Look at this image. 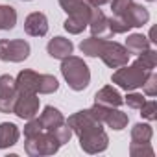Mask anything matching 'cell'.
I'll return each mask as SVG.
<instances>
[{
	"mask_svg": "<svg viewBox=\"0 0 157 157\" xmlns=\"http://www.w3.org/2000/svg\"><path fill=\"white\" fill-rule=\"evenodd\" d=\"M89 111H91V115H93L98 122L105 124L107 128H111V129H115V131L124 129V128L128 126V122H129V117H128L126 113L118 111V107H105V105L94 104Z\"/></svg>",
	"mask_w": 157,
	"mask_h": 157,
	"instance_id": "5b68a950",
	"label": "cell"
},
{
	"mask_svg": "<svg viewBox=\"0 0 157 157\" xmlns=\"http://www.w3.org/2000/svg\"><path fill=\"white\" fill-rule=\"evenodd\" d=\"M24 32L32 37H44L48 33V19L41 11H33L24 21Z\"/></svg>",
	"mask_w": 157,
	"mask_h": 157,
	"instance_id": "4fadbf2b",
	"label": "cell"
},
{
	"mask_svg": "<svg viewBox=\"0 0 157 157\" xmlns=\"http://www.w3.org/2000/svg\"><path fill=\"white\" fill-rule=\"evenodd\" d=\"M91 6L83 0V4L82 6H78L74 11L68 13L67 21L63 22V28L72 33V35H78V33H82L87 26H89V19H91Z\"/></svg>",
	"mask_w": 157,
	"mask_h": 157,
	"instance_id": "ba28073f",
	"label": "cell"
},
{
	"mask_svg": "<svg viewBox=\"0 0 157 157\" xmlns=\"http://www.w3.org/2000/svg\"><path fill=\"white\" fill-rule=\"evenodd\" d=\"M39 76L35 70H21L15 78V87L19 91V94H37V87H39Z\"/></svg>",
	"mask_w": 157,
	"mask_h": 157,
	"instance_id": "7c38bea8",
	"label": "cell"
},
{
	"mask_svg": "<svg viewBox=\"0 0 157 157\" xmlns=\"http://www.w3.org/2000/svg\"><path fill=\"white\" fill-rule=\"evenodd\" d=\"M85 2L91 6V8H102V6H105V4H109L111 0H85Z\"/></svg>",
	"mask_w": 157,
	"mask_h": 157,
	"instance_id": "d6a6232c",
	"label": "cell"
},
{
	"mask_svg": "<svg viewBox=\"0 0 157 157\" xmlns=\"http://www.w3.org/2000/svg\"><path fill=\"white\" fill-rule=\"evenodd\" d=\"M32 48L24 39H0V61L22 63L28 59Z\"/></svg>",
	"mask_w": 157,
	"mask_h": 157,
	"instance_id": "8992f818",
	"label": "cell"
},
{
	"mask_svg": "<svg viewBox=\"0 0 157 157\" xmlns=\"http://www.w3.org/2000/svg\"><path fill=\"white\" fill-rule=\"evenodd\" d=\"M146 2H155V0H146Z\"/></svg>",
	"mask_w": 157,
	"mask_h": 157,
	"instance_id": "836d02e7",
	"label": "cell"
},
{
	"mask_svg": "<svg viewBox=\"0 0 157 157\" xmlns=\"http://www.w3.org/2000/svg\"><path fill=\"white\" fill-rule=\"evenodd\" d=\"M117 19H120L122 22H126V24L131 26V28H142L144 24H148L150 13H148L146 8H142V6H139V4L133 2V4L129 6V10H128L122 17H117Z\"/></svg>",
	"mask_w": 157,
	"mask_h": 157,
	"instance_id": "5bb4252c",
	"label": "cell"
},
{
	"mask_svg": "<svg viewBox=\"0 0 157 157\" xmlns=\"http://www.w3.org/2000/svg\"><path fill=\"white\" fill-rule=\"evenodd\" d=\"M126 50L129 52V56L131 54H135V56H139L140 52H144V50H148L150 48V39L146 37V35H142V33H131L128 39H126Z\"/></svg>",
	"mask_w": 157,
	"mask_h": 157,
	"instance_id": "d6986e66",
	"label": "cell"
},
{
	"mask_svg": "<svg viewBox=\"0 0 157 157\" xmlns=\"http://www.w3.org/2000/svg\"><path fill=\"white\" fill-rule=\"evenodd\" d=\"M137 61H139L146 70H153V68H155V65H157V52H155V50H151V48H148V50H144V52H140V54H139Z\"/></svg>",
	"mask_w": 157,
	"mask_h": 157,
	"instance_id": "d4e9b609",
	"label": "cell"
},
{
	"mask_svg": "<svg viewBox=\"0 0 157 157\" xmlns=\"http://www.w3.org/2000/svg\"><path fill=\"white\" fill-rule=\"evenodd\" d=\"M153 148L150 146V142L146 144H129V155L131 157H153Z\"/></svg>",
	"mask_w": 157,
	"mask_h": 157,
	"instance_id": "484cf974",
	"label": "cell"
},
{
	"mask_svg": "<svg viewBox=\"0 0 157 157\" xmlns=\"http://www.w3.org/2000/svg\"><path fill=\"white\" fill-rule=\"evenodd\" d=\"M41 131H43V124L39 122V118H30L28 124L24 126V139L26 137H33V135H37Z\"/></svg>",
	"mask_w": 157,
	"mask_h": 157,
	"instance_id": "4dcf8cb0",
	"label": "cell"
},
{
	"mask_svg": "<svg viewBox=\"0 0 157 157\" xmlns=\"http://www.w3.org/2000/svg\"><path fill=\"white\" fill-rule=\"evenodd\" d=\"M61 148V144L56 140V137L43 129L41 133L33 135V137H26L24 139V151L30 157H43V155H54L57 153V150Z\"/></svg>",
	"mask_w": 157,
	"mask_h": 157,
	"instance_id": "3957f363",
	"label": "cell"
},
{
	"mask_svg": "<svg viewBox=\"0 0 157 157\" xmlns=\"http://www.w3.org/2000/svg\"><path fill=\"white\" fill-rule=\"evenodd\" d=\"M100 59H102L109 68H120V67L128 65V61H129V52L126 50L124 44L105 39L104 48H102V52H100Z\"/></svg>",
	"mask_w": 157,
	"mask_h": 157,
	"instance_id": "52a82bcc",
	"label": "cell"
},
{
	"mask_svg": "<svg viewBox=\"0 0 157 157\" xmlns=\"http://www.w3.org/2000/svg\"><path fill=\"white\" fill-rule=\"evenodd\" d=\"M39 105L41 100L37 94H19L13 105V113L22 120H30L35 118V115L39 113Z\"/></svg>",
	"mask_w": 157,
	"mask_h": 157,
	"instance_id": "30bf717a",
	"label": "cell"
},
{
	"mask_svg": "<svg viewBox=\"0 0 157 157\" xmlns=\"http://www.w3.org/2000/svg\"><path fill=\"white\" fill-rule=\"evenodd\" d=\"M102 126L104 124L91 126V128H87L85 131H82L78 135V139H80V148L85 153H102V151L107 150L109 137H107V133L104 131Z\"/></svg>",
	"mask_w": 157,
	"mask_h": 157,
	"instance_id": "277c9868",
	"label": "cell"
},
{
	"mask_svg": "<svg viewBox=\"0 0 157 157\" xmlns=\"http://www.w3.org/2000/svg\"><path fill=\"white\" fill-rule=\"evenodd\" d=\"M142 89H144V94H148V96H155L157 94V74L153 70L148 74V78L144 80Z\"/></svg>",
	"mask_w": 157,
	"mask_h": 157,
	"instance_id": "83f0119b",
	"label": "cell"
},
{
	"mask_svg": "<svg viewBox=\"0 0 157 157\" xmlns=\"http://www.w3.org/2000/svg\"><path fill=\"white\" fill-rule=\"evenodd\" d=\"M50 133L56 137V140L63 146V144H67V142H70V139H72V129L68 128V124H67V120L63 122V124H59V126H56L54 129H50Z\"/></svg>",
	"mask_w": 157,
	"mask_h": 157,
	"instance_id": "cb8c5ba5",
	"label": "cell"
},
{
	"mask_svg": "<svg viewBox=\"0 0 157 157\" xmlns=\"http://www.w3.org/2000/svg\"><path fill=\"white\" fill-rule=\"evenodd\" d=\"M61 74L65 82L68 83V87L76 93L87 89L91 83V70L87 63L78 56H68L61 59Z\"/></svg>",
	"mask_w": 157,
	"mask_h": 157,
	"instance_id": "6da1fadb",
	"label": "cell"
},
{
	"mask_svg": "<svg viewBox=\"0 0 157 157\" xmlns=\"http://www.w3.org/2000/svg\"><path fill=\"white\" fill-rule=\"evenodd\" d=\"M82 4H83V0H59V6H61L63 11H67V15L70 11H74L78 6H82Z\"/></svg>",
	"mask_w": 157,
	"mask_h": 157,
	"instance_id": "1f68e13d",
	"label": "cell"
},
{
	"mask_svg": "<svg viewBox=\"0 0 157 157\" xmlns=\"http://www.w3.org/2000/svg\"><path fill=\"white\" fill-rule=\"evenodd\" d=\"M46 52L50 57L54 59H65L68 56H72L74 52V44L70 39H65V37H54L48 41L46 44Z\"/></svg>",
	"mask_w": 157,
	"mask_h": 157,
	"instance_id": "9a60e30c",
	"label": "cell"
},
{
	"mask_svg": "<svg viewBox=\"0 0 157 157\" xmlns=\"http://www.w3.org/2000/svg\"><path fill=\"white\" fill-rule=\"evenodd\" d=\"M21 137L19 126L13 122H2L0 124V150H6L10 146H15Z\"/></svg>",
	"mask_w": 157,
	"mask_h": 157,
	"instance_id": "e0dca14e",
	"label": "cell"
},
{
	"mask_svg": "<svg viewBox=\"0 0 157 157\" xmlns=\"http://www.w3.org/2000/svg\"><path fill=\"white\" fill-rule=\"evenodd\" d=\"M39 122L43 124V129L50 131V129H54L56 126L63 124V122H65V117H63V113H61L57 107H54V105H46V107L43 109L41 117H39Z\"/></svg>",
	"mask_w": 157,
	"mask_h": 157,
	"instance_id": "ac0fdd59",
	"label": "cell"
},
{
	"mask_svg": "<svg viewBox=\"0 0 157 157\" xmlns=\"http://www.w3.org/2000/svg\"><path fill=\"white\" fill-rule=\"evenodd\" d=\"M89 30L94 37L100 39H111V28H109V17L100 10V8H93L91 10V19H89Z\"/></svg>",
	"mask_w": 157,
	"mask_h": 157,
	"instance_id": "8fae6325",
	"label": "cell"
},
{
	"mask_svg": "<svg viewBox=\"0 0 157 157\" xmlns=\"http://www.w3.org/2000/svg\"><path fill=\"white\" fill-rule=\"evenodd\" d=\"M151 137H153V129L150 124L139 122L131 128V142L133 144H146L151 140Z\"/></svg>",
	"mask_w": 157,
	"mask_h": 157,
	"instance_id": "44dd1931",
	"label": "cell"
},
{
	"mask_svg": "<svg viewBox=\"0 0 157 157\" xmlns=\"http://www.w3.org/2000/svg\"><path fill=\"white\" fill-rule=\"evenodd\" d=\"M19 96V91L15 87V78H11L10 74L0 76V113H13V105L15 100Z\"/></svg>",
	"mask_w": 157,
	"mask_h": 157,
	"instance_id": "9c48e42d",
	"label": "cell"
},
{
	"mask_svg": "<svg viewBox=\"0 0 157 157\" xmlns=\"http://www.w3.org/2000/svg\"><path fill=\"white\" fill-rule=\"evenodd\" d=\"M57 89H59V82L54 76H50V74H41L39 76V87H37L39 94H52Z\"/></svg>",
	"mask_w": 157,
	"mask_h": 157,
	"instance_id": "603a6c76",
	"label": "cell"
},
{
	"mask_svg": "<svg viewBox=\"0 0 157 157\" xmlns=\"http://www.w3.org/2000/svg\"><path fill=\"white\" fill-rule=\"evenodd\" d=\"M22 2H30V0H22Z\"/></svg>",
	"mask_w": 157,
	"mask_h": 157,
	"instance_id": "e575fe53",
	"label": "cell"
},
{
	"mask_svg": "<svg viewBox=\"0 0 157 157\" xmlns=\"http://www.w3.org/2000/svg\"><path fill=\"white\" fill-rule=\"evenodd\" d=\"M150 72L151 70H146L139 61H135L131 65H124V67L117 68L111 76V82L117 83L124 91H135V89L142 87V83Z\"/></svg>",
	"mask_w": 157,
	"mask_h": 157,
	"instance_id": "7a4b0ae2",
	"label": "cell"
},
{
	"mask_svg": "<svg viewBox=\"0 0 157 157\" xmlns=\"http://www.w3.org/2000/svg\"><path fill=\"white\" fill-rule=\"evenodd\" d=\"M126 104H128V107H131V109H140V105L146 102L144 98H142V94L140 93H133V91H128V96H126V100H124Z\"/></svg>",
	"mask_w": 157,
	"mask_h": 157,
	"instance_id": "f546056e",
	"label": "cell"
},
{
	"mask_svg": "<svg viewBox=\"0 0 157 157\" xmlns=\"http://www.w3.org/2000/svg\"><path fill=\"white\" fill-rule=\"evenodd\" d=\"M17 24V11L13 6H0V30H13Z\"/></svg>",
	"mask_w": 157,
	"mask_h": 157,
	"instance_id": "7402d4cb",
	"label": "cell"
},
{
	"mask_svg": "<svg viewBox=\"0 0 157 157\" xmlns=\"http://www.w3.org/2000/svg\"><path fill=\"white\" fill-rule=\"evenodd\" d=\"M133 4V0H111V10H113V17H122L129 6Z\"/></svg>",
	"mask_w": 157,
	"mask_h": 157,
	"instance_id": "f1b7e54d",
	"label": "cell"
},
{
	"mask_svg": "<svg viewBox=\"0 0 157 157\" xmlns=\"http://www.w3.org/2000/svg\"><path fill=\"white\" fill-rule=\"evenodd\" d=\"M94 104L98 105H105V107H120L124 104V98L120 96V93L111 87V85H105L102 87L96 94H94Z\"/></svg>",
	"mask_w": 157,
	"mask_h": 157,
	"instance_id": "2e32d148",
	"label": "cell"
},
{
	"mask_svg": "<svg viewBox=\"0 0 157 157\" xmlns=\"http://www.w3.org/2000/svg\"><path fill=\"white\" fill-rule=\"evenodd\" d=\"M104 43H105V39H100V37L91 35L89 39H83V41H82L80 50H82V54L87 56V57H100V52H102V48H104Z\"/></svg>",
	"mask_w": 157,
	"mask_h": 157,
	"instance_id": "ffe728a7",
	"label": "cell"
},
{
	"mask_svg": "<svg viewBox=\"0 0 157 157\" xmlns=\"http://www.w3.org/2000/svg\"><path fill=\"white\" fill-rule=\"evenodd\" d=\"M140 115H142V118H146V120H150V122H153V120H157V102L155 100H150V102H144L142 105H140Z\"/></svg>",
	"mask_w": 157,
	"mask_h": 157,
	"instance_id": "4316f807",
	"label": "cell"
}]
</instances>
